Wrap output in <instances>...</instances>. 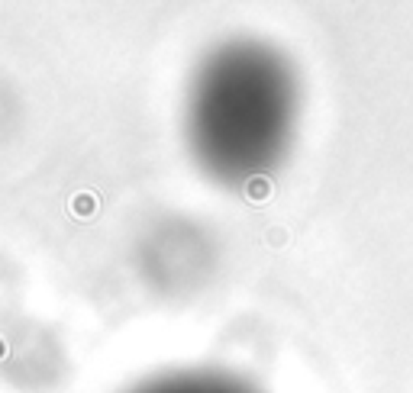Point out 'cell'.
<instances>
[{"instance_id":"obj_2","label":"cell","mask_w":413,"mask_h":393,"mask_svg":"<svg viewBox=\"0 0 413 393\" xmlns=\"http://www.w3.org/2000/svg\"><path fill=\"white\" fill-rule=\"evenodd\" d=\"M132 393H255L245 384L223 374H200V370H187V374H165L149 384L136 387Z\"/></svg>"},{"instance_id":"obj_1","label":"cell","mask_w":413,"mask_h":393,"mask_svg":"<svg viewBox=\"0 0 413 393\" xmlns=\"http://www.w3.org/2000/svg\"><path fill=\"white\" fill-rule=\"evenodd\" d=\"M297 75L259 42H233L200 65L187 94V142L204 174L249 187L275 174L297 129Z\"/></svg>"}]
</instances>
